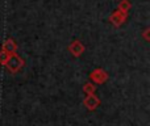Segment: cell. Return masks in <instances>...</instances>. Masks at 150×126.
<instances>
[{"label":"cell","mask_w":150,"mask_h":126,"mask_svg":"<svg viewBox=\"0 0 150 126\" xmlns=\"http://www.w3.org/2000/svg\"><path fill=\"white\" fill-rule=\"evenodd\" d=\"M24 66H25V62H24V59L17 54V53L9 55L7 63H5V67H7L8 71L12 72V74H17Z\"/></svg>","instance_id":"obj_1"},{"label":"cell","mask_w":150,"mask_h":126,"mask_svg":"<svg viewBox=\"0 0 150 126\" xmlns=\"http://www.w3.org/2000/svg\"><path fill=\"white\" fill-rule=\"evenodd\" d=\"M90 79L91 83H93V84H104L108 80V74L103 68H95L90 74Z\"/></svg>","instance_id":"obj_2"},{"label":"cell","mask_w":150,"mask_h":126,"mask_svg":"<svg viewBox=\"0 0 150 126\" xmlns=\"http://www.w3.org/2000/svg\"><path fill=\"white\" fill-rule=\"evenodd\" d=\"M127 17H128L127 13H122L121 11L116 9L111 16H109V23H111L113 26L119 28V26H121L122 24L127 21Z\"/></svg>","instance_id":"obj_3"},{"label":"cell","mask_w":150,"mask_h":126,"mask_svg":"<svg viewBox=\"0 0 150 126\" xmlns=\"http://www.w3.org/2000/svg\"><path fill=\"white\" fill-rule=\"evenodd\" d=\"M83 105H84V108L87 109V111H95V109H98V106L100 105V100H99L98 96L95 95H88L84 97V100H83Z\"/></svg>","instance_id":"obj_4"},{"label":"cell","mask_w":150,"mask_h":126,"mask_svg":"<svg viewBox=\"0 0 150 126\" xmlns=\"http://www.w3.org/2000/svg\"><path fill=\"white\" fill-rule=\"evenodd\" d=\"M69 51L73 54V57H80V55L84 53V45L79 41V39H75L70 45H69Z\"/></svg>","instance_id":"obj_5"},{"label":"cell","mask_w":150,"mask_h":126,"mask_svg":"<svg viewBox=\"0 0 150 126\" xmlns=\"http://www.w3.org/2000/svg\"><path fill=\"white\" fill-rule=\"evenodd\" d=\"M1 50L3 51H5L7 54L12 55V54H15V53L17 51V44H16V41L13 38H8V39H5V42L3 44Z\"/></svg>","instance_id":"obj_6"},{"label":"cell","mask_w":150,"mask_h":126,"mask_svg":"<svg viewBox=\"0 0 150 126\" xmlns=\"http://www.w3.org/2000/svg\"><path fill=\"white\" fill-rule=\"evenodd\" d=\"M130 8H132V3H130L129 0H121V1L119 3V8H117V9L121 11L122 13H127L128 15Z\"/></svg>","instance_id":"obj_7"},{"label":"cell","mask_w":150,"mask_h":126,"mask_svg":"<svg viewBox=\"0 0 150 126\" xmlns=\"http://www.w3.org/2000/svg\"><path fill=\"white\" fill-rule=\"evenodd\" d=\"M82 89H83V92H84L86 96H88V95H95L96 87H95V84H93V83L88 82V83H86V84L83 85Z\"/></svg>","instance_id":"obj_8"},{"label":"cell","mask_w":150,"mask_h":126,"mask_svg":"<svg viewBox=\"0 0 150 126\" xmlns=\"http://www.w3.org/2000/svg\"><path fill=\"white\" fill-rule=\"evenodd\" d=\"M8 58H9V54H7L5 51H3L1 50V51H0V64H1V66H5Z\"/></svg>","instance_id":"obj_9"},{"label":"cell","mask_w":150,"mask_h":126,"mask_svg":"<svg viewBox=\"0 0 150 126\" xmlns=\"http://www.w3.org/2000/svg\"><path fill=\"white\" fill-rule=\"evenodd\" d=\"M142 37H144V39H145L146 42L150 41V29L149 28H146L145 30L142 32Z\"/></svg>","instance_id":"obj_10"}]
</instances>
